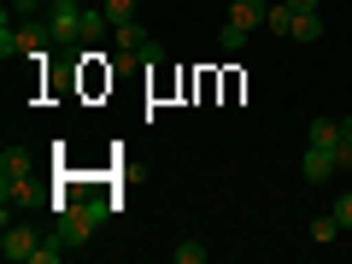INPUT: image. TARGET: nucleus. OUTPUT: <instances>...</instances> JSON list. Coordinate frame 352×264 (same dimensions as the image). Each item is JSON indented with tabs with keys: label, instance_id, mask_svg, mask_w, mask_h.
I'll return each mask as SVG.
<instances>
[{
	"label": "nucleus",
	"instance_id": "nucleus-1",
	"mask_svg": "<svg viewBox=\"0 0 352 264\" xmlns=\"http://www.w3.org/2000/svg\"><path fill=\"white\" fill-rule=\"evenodd\" d=\"M47 47H53V30H47V12L41 18H30V24H6L0 30V59H47Z\"/></svg>",
	"mask_w": 352,
	"mask_h": 264
},
{
	"label": "nucleus",
	"instance_id": "nucleus-2",
	"mask_svg": "<svg viewBox=\"0 0 352 264\" xmlns=\"http://www.w3.org/2000/svg\"><path fill=\"white\" fill-rule=\"evenodd\" d=\"M106 212H112V200H71L65 212H53V217H59L53 229H59V235L71 241V247H82V241L106 223Z\"/></svg>",
	"mask_w": 352,
	"mask_h": 264
},
{
	"label": "nucleus",
	"instance_id": "nucleus-3",
	"mask_svg": "<svg viewBox=\"0 0 352 264\" xmlns=\"http://www.w3.org/2000/svg\"><path fill=\"white\" fill-rule=\"evenodd\" d=\"M36 247H41V235L30 223H12L6 217V235H0V252H6V264H30L36 258Z\"/></svg>",
	"mask_w": 352,
	"mask_h": 264
},
{
	"label": "nucleus",
	"instance_id": "nucleus-4",
	"mask_svg": "<svg viewBox=\"0 0 352 264\" xmlns=\"http://www.w3.org/2000/svg\"><path fill=\"white\" fill-rule=\"evenodd\" d=\"M47 30L53 41H76L82 36V6L76 0H47Z\"/></svg>",
	"mask_w": 352,
	"mask_h": 264
},
{
	"label": "nucleus",
	"instance_id": "nucleus-5",
	"mask_svg": "<svg viewBox=\"0 0 352 264\" xmlns=\"http://www.w3.org/2000/svg\"><path fill=\"white\" fill-rule=\"evenodd\" d=\"M12 182H30V153L18 147V141L0 153V188H12Z\"/></svg>",
	"mask_w": 352,
	"mask_h": 264
},
{
	"label": "nucleus",
	"instance_id": "nucleus-6",
	"mask_svg": "<svg viewBox=\"0 0 352 264\" xmlns=\"http://www.w3.org/2000/svg\"><path fill=\"white\" fill-rule=\"evenodd\" d=\"M264 18H270V0H235L223 24H235V30H258Z\"/></svg>",
	"mask_w": 352,
	"mask_h": 264
},
{
	"label": "nucleus",
	"instance_id": "nucleus-7",
	"mask_svg": "<svg viewBox=\"0 0 352 264\" xmlns=\"http://www.w3.org/2000/svg\"><path fill=\"white\" fill-rule=\"evenodd\" d=\"M300 170H305V182H329V176L340 170V159H335L329 147H305V164H300Z\"/></svg>",
	"mask_w": 352,
	"mask_h": 264
},
{
	"label": "nucleus",
	"instance_id": "nucleus-8",
	"mask_svg": "<svg viewBox=\"0 0 352 264\" xmlns=\"http://www.w3.org/2000/svg\"><path fill=\"white\" fill-rule=\"evenodd\" d=\"M147 24H141V18H129V24H118V36H112V47H118V59H129V53H141L147 47Z\"/></svg>",
	"mask_w": 352,
	"mask_h": 264
},
{
	"label": "nucleus",
	"instance_id": "nucleus-9",
	"mask_svg": "<svg viewBox=\"0 0 352 264\" xmlns=\"http://www.w3.org/2000/svg\"><path fill=\"white\" fill-rule=\"evenodd\" d=\"M305 147H329L335 153L340 147V118H311V124H305Z\"/></svg>",
	"mask_w": 352,
	"mask_h": 264
},
{
	"label": "nucleus",
	"instance_id": "nucleus-10",
	"mask_svg": "<svg viewBox=\"0 0 352 264\" xmlns=\"http://www.w3.org/2000/svg\"><path fill=\"white\" fill-rule=\"evenodd\" d=\"M323 36V12H294V41H317Z\"/></svg>",
	"mask_w": 352,
	"mask_h": 264
},
{
	"label": "nucleus",
	"instance_id": "nucleus-11",
	"mask_svg": "<svg viewBox=\"0 0 352 264\" xmlns=\"http://www.w3.org/2000/svg\"><path fill=\"white\" fill-rule=\"evenodd\" d=\"M65 247H71V241L53 229V235H41V247H36V258H30V264H59V252H65Z\"/></svg>",
	"mask_w": 352,
	"mask_h": 264
},
{
	"label": "nucleus",
	"instance_id": "nucleus-12",
	"mask_svg": "<svg viewBox=\"0 0 352 264\" xmlns=\"http://www.w3.org/2000/svg\"><path fill=\"white\" fill-rule=\"evenodd\" d=\"M264 24L276 30V36H294V6H288V0H282V6H270V18H264Z\"/></svg>",
	"mask_w": 352,
	"mask_h": 264
},
{
	"label": "nucleus",
	"instance_id": "nucleus-13",
	"mask_svg": "<svg viewBox=\"0 0 352 264\" xmlns=\"http://www.w3.org/2000/svg\"><path fill=\"white\" fill-rule=\"evenodd\" d=\"M100 12L112 18V30H118V24H129V18H135V0H106Z\"/></svg>",
	"mask_w": 352,
	"mask_h": 264
},
{
	"label": "nucleus",
	"instance_id": "nucleus-14",
	"mask_svg": "<svg viewBox=\"0 0 352 264\" xmlns=\"http://www.w3.org/2000/svg\"><path fill=\"white\" fill-rule=\"evenodd\" d=\"M217 47H223V53H241V47H247V30L223 24V30H217Z\"/></svg>",
	"mask_w": 352,
	"mask_h": 264
},
{
	"label": "nucleus",
	"instance_id": "nucleus-15",
	"mask_svg": "<svg viewBox=\"0 0 352 264\" xmlns=\"http://www.w3.org/2000/svg\"><path fill=\"white\" fill-rule=\"evenodd\" d=\"M106 24H112L106 12H88V6H82V36H76V41H94V36H100Z\"/></svg>",
	"mask_w": 352,
	"mask_h": 264
},
{
	"label": "nucleus",
	"instance_id": "nucleus-16",
	"mask_svg": "<svg viewBox=\"0 0 352 264\" xmlns=\"http://www.w3.org/2000/svg\"><path fill=\"white\" fill-rule=\"evenodd\" d=\"M335 235H340L335 212H329V217H311V241H323V247H329V241H335Z\"/></svg>",
	"mask_w": 352,
	"mask_h": 264
},
{
	"label": "nucleus",
	"instance_id": "nucleus-17",
	"mask_svg": "<svg viewBox=\"0 0 352 264\" xmlns=\"http://www.w3.org/2000/svg\"><path fill=\"white\" fill-rule=\"evenodd\" d=\"M176 264H206V247L200 241H182V247H176Z\"/></svg>",
	"mask_w": 352,
	"mask_h": 264
},
{
	"label": "nucleus",
	"instance_id": "nucleus-18",
	"mask_svg": "<svg viewBox=\"0 0 352 264\" xmlns=\"http://www.w3.org/2000/svg\"><path fill=\"white\" fill-rule=\"evenodd\" d=\"M335 223L352 229V194H340V200H335Z\"/></svg>",
	"mask_w": 352,
	"mask_h": 264
},
{
	"label": "nucleus",
	"instance_id": "nucleus-19",
	"mask_svg": "<svg viewBox=\"0 0 352 264\" xmlns=\"http://www.w3.org/2000/svg\"><path fill=\"white\" fill-rule=\"evenodd\" d=\"M12 12H30V18H41V12H47V0H12Z\"/></svg>",
	"mask_w": 352,
	"mask_h": 264
},
{
	"label": "nucleus",
	"instance_id": "nucleus-20",
	"mask_svg": "<svg viewBox=\"0 0 352 264\" xmlns=\"http://www.w3.org/2000/svg\"><path fill=\"white\" fill-rule=\"evenodd\" d=\"M288 6L294 12H317V0H288Z\"/></svg>",
	"mask_w": 352,
	"mask_h": 264
},
{
	"label": "nucleus",
	"instance_id": "nucleus-21",
	"mask_svg": "<svg viewBox=\"0 0 352 264\" xmlns=\"http://www.w3.org/2000/svg\"><path fill=\"white\" fill-rule=\"evenodd\" d=\"M340 141H352V118H340Z\"/></svg>",
	"mask_w": 352,
	"mask_h": 264
}]
</instances>
